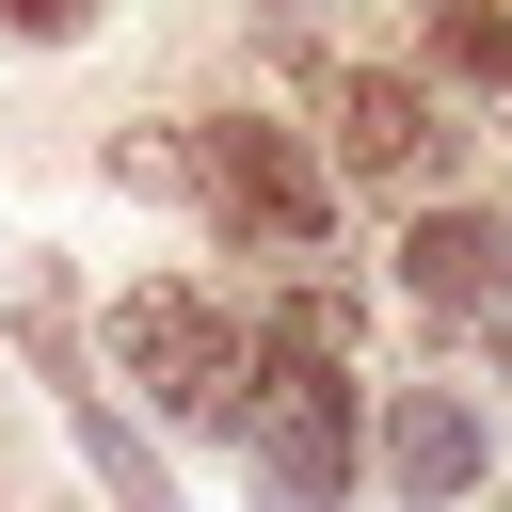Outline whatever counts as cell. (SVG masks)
Returning a JSON list of instances; mask_svg holds the SVG:
<instances>
[{"instance_id": "obj_7", "label": "cell", "mask_w": 512, "mask_h": 512, "mask_svg": "<svg viewBox=\"0 0 512 512\" xmlns=\"http://www.w3.org/2000/svg\"><path fill=\"white\" fill-rule=\"evenodd\" d=\"M80 448H96V480H112L128 512H176V480H160V448H144V432H128L112 400H80Z\"/></svg>"}, {"instance_id": "obj_2", "label": "cell", "mask_w": 512, "mask_h": 512, "mask_svg": "<svg viewBox=\"0 0 512 512\" xmlns=\"http://www.w3.org/2000/svg\"><path fill=\"white\" fill-rule=\"evenodd\" d=\"M336 496H352V384L256 352V512H336Z\"/></svg>"}, {"instance_id": "obj_4", "label": "cell", "mask_w": 512, "mask_h": 512, "mask_svg": "<svg viewBox=\"0 0 512 512\" xmlns=\"http://www.w3.org/2000/svg\"><path fill=\"white\" fill-rule=\"evenodd\" d=\"M192 176H208L240 224H272V240H320V176H304V144H288V128H256V112H240V128H208V144H192Z\"/></svg>"}, {"instance_id": "obj_5", "label": "cell", "mask_w": 512, "mask_h": 512, "mask_svg": "<svg viewBox=\"0 0 512 512\" xmlns=\"http://www.w3.org/2000/svg\"><path fill=\"white\" fill-rule=\"evenodd\" d=\"M480 464H496V448H480V400H448V384L384 400V480H400V496L448 512V496H480Z\"/></svg>"}, {"instance_id": "obj_9", "label": "cell", "mask_w": 512, "mask_h": 512, "mask_svg": "<svg viewBox=\"0 0 512 512\" xmlns=\"http://www.w3.org/2000/svg\"><path fill=\"white\" fill-rule=\"evenodd\" d=\"M480 320H496V336H512V256H496V304H480Z\"/></svg>"}, {"instance_id": "obj_1", "label": "cell", "mask_w": 512, "mask_h": 512, "mask_svg": "<svg viewBox=\"0 0 512 512\" xmlns=\"http://www.w3.org/2000/svg\"><path fill=\"white\" fill-rule=\"evenodd\" d=\"M112 368L160 384V400L208 416V432H256V368H240V336H224L192 288H128V304H112Z\"/></svg>"}, {"instance_id": "obj_8", "label": "cell", "mask_w": 512, "mask_h": 512, "mask_svg": "<svg viewBox=\"0 0 512 512\" xmlns=\"http://www.w3.org/2000/svg\"><path fill=\"white\" fill-rule=\"evenodd\" d=\"M432 64H448V80H480V96H512V16H480V0H464V16H432Z\"/></svg>"}, {"instance_id": "obj_6", "label": "cell", "mask_w": 512, "mask_h": 512, "mask_svg": "<svg viewBox=\"0 0 512 512\" xmlns=\"http://www.w3.org/2000/svg\"><path fill=\"white\" fill-rule=\"evenodd\" d=\"M496 256H512V224H480V208H432V224L400 240V288H416V304H496Z\"/></svg>"}, {"instance_id": "obj_3", "label": "cell", "mask_w": 512, "mask_h": 512, "mask_svg": "<svg viewBox=\"0 0 512 512\" xmlns=\"http://www.w3.org/2000/svg\"><path fill=\"white\" fill-rule=\"evenodd\" d=\"M320 96H336V144H352V176H400V192H432V176L464 160V128L432 112V80H384V64H336Z\"/></svg>"}]
</instances>
